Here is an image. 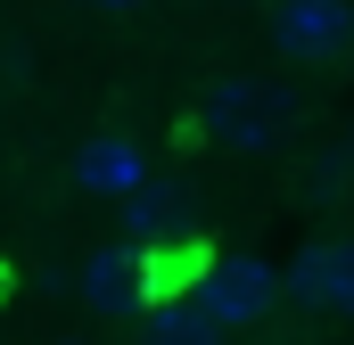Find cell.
Here are the masks:
<instances>
[{
	"label": "cell",
	"instance_id": "3",
	"mask_svg": "<svg viewBox=\"0 0 354 345\" xmlns=\"http://www.w3.org/2000/svg\"><path fill=\"white\" fill-rule=\"evenodd\" d=\"M346 41H354V8L346 0H272V50H280V58L322 66V58H338Z\"/></svg>",
	"mask_w": 354,
	"mask_h": 345
},
{
	"label": "cell",
	"instance_id": "6",
	"mask_svg": "<svg viewBox=\"0 0 354 345\" xmlns=\"http://www.w3.org/2000/svg\"><path fill=\"white\" fill-rule=\"evenodd\" d=\"M75 181H83L91 197H132L140 181H149V157L132 148V140H83V157H75Z\"/></svg>",
	"mask_w": 354,
	"mask_h": 345
},
{
	"label": "cell",
	"instance_id": "11",
	"mask_svg": "<svg viewBox=\"0 0 354 345\" xmlns=\"http://www.w3.org/2000/svg\"><path fill=\"white\" fill-rule=\"evenodd\" d=\"M346 157H354V148H346Z\"/></svg>",
	"mask_w": 354,
	"mask_h": 345
},
{
	"label": "cell",
	"instance_id": "2",
	"mask_svg": "<svg viewBox=\"0 0 354 345\" xmlns=\"http://www.w3.org/2000/svg\"><path fill=\"white\" fill-rule=\"evenodd\" d=\"M272 296H280V271L264 255H206L198 271V288H189V304L223 329V337H239V329H256L272 313Z\"/></svg>",
	"mask_w": 354,
	"mask_h": 345
},
{
	"label": "cell",
	"instance_id": "8",
	"mask_svg": "<svg viewBox=\"0 0 354 345\" xmlns=\"http://www.w3.org/2000/svg\"><path fill=\"white\" fill-rule=\"evenodd\" d=\"M124 206H132V230H165V222H174V206H181V189H157V181H140Z\"/></svg>",
	"mask_w": 354,
	"mask_h": 345
},
{
	"label": "cell",
	"instance_id": "1",
	"mask_svg": "<svg viewBox=\"0 0 354 345\" xmlns=\"http://www.w3.org/2000/svg\"><path fill=\"white\" fill-rule=\"evenodd\" d=\"M288 124H297V107L272 83H256V75H223V83H206V99H198V132L223 140V148H239V157L280 148Z\"/></svg>",
	"mask_w": 354,
	"mask_h": 345
},
{
	"label": "cell",
	"instance_id": "5",
	"mask_svg": "<svg viewBox=\"0 0 354 345\" xmlns=\"http://www.w3.org/2000/svg\"><path fill=\"white\" fill-rule=\"evenodd\" d=\"M288 288H297L313 313L354 321V239H322V247H305L297 271H288Z\"/></svg>",
	"mask_w": 354,
	"mask_h": 345
},
{
	"label": "cell",
	"instance_id": "7",
	"mask_svg": "<svg viewBox=\"0 0 354 345\" xmlns=\"http://www.w3.org/2000/svg\"><path fill=\"white\" fill-rule=\"evenodd\" d=\"M140 345H223V329L181 296V304H157L149 313V329H140Z\"/></svg>",
	"mask_w": 354,
	"mask_h": 345
},
{
	"label": "cell",
	"instance_id": "9",
	"mask_svg": "<svg viewBox=\"0 0 354 345\" xmlns=\"http://www.w3.org/2000/svg\"><path fill=\"white\" fill-rule=\"evenodd\" d=\"M83 8H99V17H124V8H149V0H83Z\"/></svg>",
	"mask_w": 354,
	"mask_h": 345
},
{
	"label": "cell",
	"instance_id": "10",
	"mask_svg": "<svg viewBox=\"0 0 354 345\" xmlns=\"http://www.w3.org/2000/svg\"><path fill=\"white\" fill-rule=\"evenodd\" d=\"M50 345H83V337H50Z\"/></svg>",
	"mask_w": 354,
	"mask_h": 345
},
{
	"label": "cell",
	"instance_id": "4",
	"mask_svg": "<svg viewBox=\"0 0 354 345\" xmlns=\"http://www.w3.org/2000/svg\"><path fill=\"white\" fill-rule=\"evenodd\" d=\"M75 296H83L99 321H132L149 304V279H140V255L132 247H99V255L75 271Z\"/></svg>",
	"mask_w": 354,
	"mask_h": 345
}]
</instances>
